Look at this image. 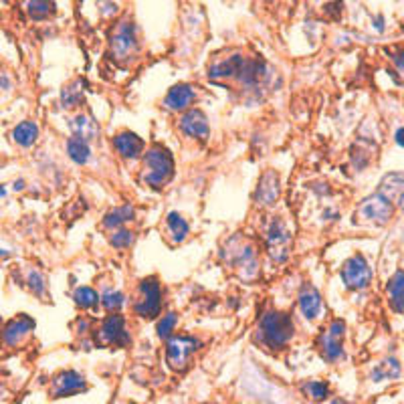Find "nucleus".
Returning a JSON list of instances; mask_svg holds the SVG:
<instances>
[{
	"label": "nucleus",
	"mask_w": 404,
	"mask_h": 404,
	"mask_svg": "<svg viewBox=\"0 0 404 404\" xmlns=\"http://www.w3.org/2000/svg\"><path fill=\"white\" fill-rule=\"evenodd\" d=\"M343 336H345V323L342 320H334L318 338L320 352L327 362H338L343 358Z\"/></svg>",
	"instance_id": "obj_11"
},
{
	"label": "nucleus",
	"mask_w": 404,
	"mask_h": 404,
	"mask_svg": "<svg viewBox=\"0 0 404 404\" xmlns=\"http://www.w3.org/2000/svg\"><path fill=\"white\" fill-rule=\"evenodd\" d=\"M196 101V89L188 83H178L172 89H168L162 105L168 111H186Z\"/></svg>",
	"instance_id": "obj_16"
},
{
	"label": "nucleus",
	"mask_w": 404,
	"mask_h": 404,
	"mask_svg": "<svg viewBox=\"0 0 404 404\" xmlns=\"http://www.w3.org/2000/svg\"><path fill=\"white\" fill-rule=\"evenodd\" d=\"M134 311L146 318L154 320L162 311V287L158 277H146L138 285V300L134 302Z\"/></svg>",
	"instance_id": "obj_6"
},
{
	"label": "nucleus",
	"mask_w": 404,
	"mask_h": 404,
	"mask_svg": "<svg viewBox=\"0 0 404 404\" xmlns=\"http://www.w3.org/2000/svg\"><path fill=\"white\" fill-rule=\"evenodd\" d=\"M24 10L33 20H45L55 15V4L51 0H26Z\"/></svg>",
	"instance_id": "obj_28"
},
{
	"label": "nucleus",
	"mask_w": 404,
	"mask_h": 404,
	"mask_svg": "<svg viewBox=\"0 0 404 404\" xmlns=\"http://www.w3.org/2000/svg\"><path fill=\"white\" fill-rule=\"evenodd\" d=\"M10 138L20 148H31L39 140V125L35 121H20L10 132Z\"/></svg>",
	"instance_id": "obj_23"
},
{
	"label": "nucleus",
	"mask_w": 404,
	"mask_h": 404,
	"mask_svg": "<svg viewBox=\"0 0 404 404\" xmlns=\"http://www.w3.org/2000/svg\"><path fill=\"white\" fill-rule=\"evenodd\" d=\"M178 130L182 136L192 140H206L210 134L208 118L202 109H186L178 120Z\"/></svg>",
	"instance_id": "obj_12"
},
{
	"label": "nucleus",
	"mask_w": 404,
	"mask_h": 404,
	"mask_svg": "<svg viewBox=\"0 0 404 404\" xmlns=\"http://www.w3.org/2000/svg\"><path fill=\"white\" fill-rule=\"evenodd\" d=\"M263 239H265V251H267L271 261L281 265V263L289 259V255H291V233H289V228L283 222L281 217H273L271 221L267 222Z\"/></svg>",
	"instance_id": "obj_3"
},
{
	"label": "nucleus",
	"mask_w": 404,
	"mask_h": 404,
	"mask_svg": "<svg viewBox=\"0 0 404 404\" xmlns=\"http://www.w3.org/2000/svg\"><path fill=\"white\" fill-rule=\"evenodd\" d=\"M392 215H394V206L378 192L364 199L360 206L356 208V221L362 222V224H374V226L388 224Z\"/></svg>",
	"instance_id": "obj_7"
},
{
	"label": "nucleus",
	"mask_w": 404,
	"mask_h": 404,
	"mask_svg": "<svg viewBox=\"0 0 404 404\" xmlns=\"http://www.w3.org/2000/svg\"><path fill=\"white\" fill-rule=\"evenodd\" d=\"M176 323H178V316H176L174 311H170V313L162 316L160 320H158V323H156L158 338H162V340H168V338L172 336V332L176 329Z\"/></svg>",
	"instance_id": "obj_33"
},
{
	"label": "nucleus",
	"mask_w": 404,
	"mask_h": 404,
	"mask_svg": "<svg viewBox=\"0 0 404 404\" xmlns=\"http://www.w3.org/2000/svg\"><path fill=\"white\" fill-rule=\"evenodd\" d=\"M136 219V210L132 204H121V206H116L111 208L109 212H105L103 217V226L105 228H121L123 224L132 222Z\"/></svg>",
	"instance_id": "obj_24"
},
{
	"label": "nucleus",
	"mask_w": 404,
	"mask_h": 404,
	"mask_svg": "<svg viewBox=\"0 0 404 404\" xmlns=\"http://www.w3.org/2000/svg\"><path fill=\"white\" fill-rule=\"evenodd\" d=\"M85 390H87V382L75 370H63L53 378V384H51L53 398H67L73 394H81Z\"/></svg>",
	"instance_id": "obj_13"
},
{
	"label": "nucleus",
	"mask_w": 404,
	"mask_h": 404,
	"mask_svg": "<svg viewBox=\"0 0 404 404\" xmlns=\"http://www.w3.org/2000/svg\"><path fill=\"white\" fill-rule=\"evenodd\" d=\"M396 376H401V364H398V360H394V358L384 360V362L378 364L376 370L372 372V378H374L376 382L386 380V378H396Z\"/></svg>",
	"instance_id": "obj_31"
},
{
	"label": "nucleus",
	"mask_w": 404,
	"mask_h": 404,
	"mask_svg": "<svg viewBox=\"0 0 404 404\" xmlns=\"http://www.w3.org/2000/svg\"><path fill=\"white\" fill-rule=\"evenodd\" d=\"M394 140H396V143H398L401 148H404V127H401V130L394 134Z\"/></svg>",
	"instance_id": "obj_37"
},
{
	"label": "nucleus",
	"mask_w": 404,
	"mask_h": 404,
	"mask_svg": "<svg viewBox=\"0 0 404 404\" xmlns=\"http://www.w3.org/2000/svg\"><path fill=\"white\" fill-rule=\"evenodd\" d=\"M0 323H2V320H0Z\"/></svg>",
	"instance_id": "obj_43"
},
{
	"label": "nucleus",
	"mask_w": 404,
	"mask_h": 404,
	"mask_svg": "<svg viewBox=\"0 0 404 404\" xmlns=\"http://www.w3.org/2000/svg\"><path fill=\"white\" fill-rule=\"evenodd\" d=\"M244 61L247 59H242L241 55H233V57H228V59L219 61V63H215V65L210 67L208 75H210V79L215 81L239 79Z\"/></svg>",
	"instance_id": "obj_20"
},
{
	"label": "nucleus",
	"mask_w": 404,
	"mask_h": 404,
	"mask_svg": "<svg viewBox=\"0 0 404 404\" xmlns=\"http://www.w3.org/2000/svg\"><path fill=\"white\" fill-rule=\"evenodd\" d=\"M0 87L2 89H10V81L6 79V77H0Z\"/></svg>",
	"instance_id": "obj_40"
},
{
	"label": "nucleus",
	"mask_w": 404,
	"mask_h": 404,
	"mask_svg": "<svg viewBox=\"0 0 404 404\" xmlns=\"http://www.w3.org/2000/svg\"><path fill=\"white\" fill-rule=\"evenodd\" d=\"M69 127H71V134L75 138H81V140L95 141L100 138L98 123H95V120L91 116H87V114H79V116L71 118L69 120Z\"/></svg>",
	"instance_id": "obj_21"
},
{
	"label": "nucleus",
	"mask_w": 404,
	"mask_h": 404,
	"mask_svg": "<svg viewBox=\"0 0 404 404\" xmlns=\"http://www.w3.org/2000/svg\"><path fill=\"white\" fill-rule=\"evenodd\" d=\"M300 311L307 322H316L318 318H322L323 313V300L322 293L313 287V285H303L302 291H300Z\"/></svg>",
	"instance_id": "obj_18"
},
{
	"label": "nucleus",
	"mask_w": 404,
	"mask_h": 404,
	"mask_svg": "<svg viewBox=\"0 0 404 404\" xmlns=\"http://www.w3.org/2000/svg\"><path fill=\"white\" fill-rule=\"evenodd\" d=\"M235 247L233 251H224L222 255L228 259L231 265H235L239 269V275L242 279H255L257 273H259V261H257V253H255V247L251 242H239L231 241Z\"/></svg>",
	"instance_id": "obj_8"
},
{
	"label": "nucleus",
	"mask_w": 404,
	"mask_h": 404,
	"mask_svg": "<svg viewBox=\"0 0 404 404\" xmlns=\"http://www.w3.org/2000/svg\"><path fill=\"white\" fill-rule=\"evenodd\" d=\"M388 302L396 313H404V271H396L386 285Z\"/></svg>",
	"instance_id": "obj_22"
},
{
	"label": "nucleus",
	"mask_w": 404,
	"mask_h": 404,
	"mask_svg": "<svg viewBox=\"0 0 404 404\" xmlns=\"http://www.w3.org/2000/svg\"><path fill=\"white\" fill-rule=\"evenodd\" d=\"M95 340L100 345H116V348H125L130 345L132 338L127 332V323L121 313H111L101 322L100 329L95 334Z\"/></svg>",
	"instance_id": "obj_9"
},
{
	"label": "nucleus",
	"mask_w": 404,
	"mask_h": 404,
	"mask_svg": "<svg viewBox=\"0 0 404 404\" xmlns=\"http://www.w3.org/2000/svg\"><path fill=\"white\" fill-rule=\"evenodd\" d=\"M378 194H382L386 201L392 206L404 208V172H390L386 174L380 186H378Z\"/></svg>",
	"instance_id": "obj_19"
},
{
	"label": "nucleus",
	"mask_w": 404,
	"mask_h": 404,
	"mask_svg": "<svg viewBox=\"0 0 404 404\" xmlns=\"http://www.w3.org/2000/svg\"><path fill=\"white\" fill-rule=\"evenodd\" d=\"M111 146L116 150V154L123 158V160H138L143 154V140L134 132H120L114 136Z\"/></svg>",
	"instance_id": "obj_17"
},
{
	"label": "nucleus",
	"mask_w": 404,
	"mask_h": 404,
	"mask_svg": "<svg viewBox=\"0 0 404 404\" xmlns=\"http://www.w3.org/2000/svg\"><path fill=\"white\" fill-rule=\"evenodd\" d=\"M281 196V180L275 170H267L255 190V201L259 206H273Z\"/></svg>",
	"instance_id": "obj_15"
},
{
	"label": "nucleus",
	"mask_w": 404,
	"mask_h": 404,
	"mask_svg": "<svg viewBox=\"0 0 404 404\" xmlns=\"http://www.w3.org/2000/svg\"><path fill=\"white\" fill-rule=\"evenodd\" d=\"M33 329H35V320L29 318V316H24V313H20V316H17L15 320H10V322L0 329V340H2L4 345L15 348L22 340H26V336Z\"/></svg>",
	"instance_id": "obj_14"
},
{
	"label": "nucleus",
	"mask_w": 404,
	"mask_h": 404,
	"mask_svg": "<svg viewBox=\"0 0 404 404\" xmlns=\"http://www.w3.org/2000/svg\"><path fill=\"white\" fill-rule=\"evenodd\" d=\"M138 35H136V26L132 22H120L111 37H109V53L114 61L118 63H127L134 59V55L138 53Z\"/></svg>",
	"instance_id": "obj_5"
},
{
	"label": "nucleus",
	"mask_w": 404,
	"mask_h": 404,
	"mask_svg": "<svg viewBox=\"0 0 404 404\" xmlns=\"http://www.w3.org/2000/svg\"><path fill=\"white\" fill-rule=\"evenodd\" d=\"M166 228H168V235H170L172 242H182L190 235V224L180 212H168Z\"/></svg>",
	"instance_id": "obj_25"
},
{
	"label": "nucleus",
	"mask_w": 404,
	"mask_h": 404,
	"mask_svg": "<svg viewBox=\"0 0 404 404\" xmlns=\"http://www.w3.org/2000/svg\"><path fill=\"white\" fill-rule=\"evenodd\" d=\"M134 239H136V235L130 231V228H116V233L109 237V242H111V247H116V249H130L132 244H134Z\"/></svg>",
	"instance_id": "obj_35"
},
{
	"label": "nucleus",
	"mask_w": 404,
	"mask_h": 404,
	"mask_svg": "<svg viewBox=\"0 0 404 404\" xmlns=\"http://www.w3.org/2000/svg\"><path fill=\"white\" fill-rule=\"evenodd\" d=\"M295 336V325L289 313L285 311H277V309H269L265 311L257 325V342L263 348L271 350V352H279L287 343L293 340Z\"/></svg>",
	"instance_id": "obj_1"
},
{
	"label": "nucleus",
	"mask_w": 404,
	"mask_h": 404,
	"mask_svg": "<svg viewBox=\"0 0 404 404\" xmlns=\"http://www.w3.org/2000/svg\"><path fill=\"white\" fill-rule=\"evenodd\" d=\"M390 59L394 63V77L398 83H404V49H396L394 53L390 51Z\"/></svg>",
	"instance_id": "obj_36"
},
{
	"label": "nucleus",
	"mask_w": 404,
	"mask_h": 404,
	"mask_svg": "<svg viewBox=\"0 0 404 404\" xmlns=\"http://www.w3.org/2000/svg\"><path fill=\"white\" fill-rule=\"evenodd\" d=\"M302 390L305 392L307 398L318 401V403H322V401H325L329 396V386L323 382V380H309V382L303 384Z\"/></svg>",
	"instance_id": "obj_32"
},
{
	"label": "nucleus",
	"mask_w": 404,
	"mask_h": 404,
	"mask_svg": "<svg viewBox=\"0 0 404 404\" xmlns=\"http://www.w3.org/2000/svg\"><path fill=\"white\" fill-rule=\"evenodd\" d=\"M67 154H69V158L75 164L83 166V164H87V162L91 160V146H89V141L71 136L67 140Z\"/></svg>",
	"instance_id": "obj_27"
},
{
	"label": "nucleus",
	"mask_w": 404,
	"mask_h": 404,
	"mask_svg": "<svg viewBox=\"0 0 404 404\" xmlns=\"http://www.w3.org/2000/svg\"><path fill=\"white\" fill-rule=\"evenodd\" d=\"M100 295L95 289L91 287H77L75 293H73V302L79 309H95L100 305Z\"/></svg>",
	"instance_id": "obj_29"
},
{
	"label": "nucleus",
	"mask_w": 404,
	"mask_h": 404,
	"mask_svg": "<svg viewBox=\"0 0 404 404\" xmlns=\"http://www.w3.org/2000/svg\"><path fill=\"white\" fill-rule=\"evenodd\" d=\"M26 287L37 295V297H49V285H47V277L37 271V269H33V271H29V275H26Z\"/></svg>",
	"instance_id": "obj_30"
},
{
	"label": "nucleus",
	"mask_w": 404,
	"mask_h": 404,
	"mask_svg": "<svg viewBox=\"0 0 404 404\" xmlns=\"http://www.w3.org/2000/svg\"><path fill=\"white\" fill-rule=\"evenodd\" d=\"M201 350V340L194 336H170L166 340V364L174 372H184L192 356Z\"/></svg>",
	"instance_id": "obj_4"
},
{
	"label": "nucleus",
	"mask_w": 404,
	"mask_h": 404,
	"mask_svg": "<svg viewBox=\"0 0 404 404\" xmlns=\"http://www.w3.org/2000/svg\"><path fill=\"white\" fill-rule=\"evenodd\" d=\"M85 98V89H83V81H71L69 85H65L61 89V105L63 109H73L79 107Z\"/></svg>",
	"instance_id": "obj_26"
},
{
	"label": "nucleus",
	"mask_w": 404,
	"mask_h": 404,
	"mask_svg": "<svg viewBox=\"0 0 404 404\" xmlns=\"http://www.w3.org/2000/svg\"><path fill=\"white\" fill-rule=\"evenodd\" d=\"M323 217H325L327 221H336V219H338V212H336V210H325Z\"/></svg>",
	"instance_id": "obj_38"
},
{
	"label": "nucleus",
	"mask_w": 404,
	"mask_h": 404,
	"mask_svg": "<svg viewBox=\"0 0 404 404\" xmlns=\"http://www.w3.org/2000/svg\"><path fill=\"white\" fill-rule=\"evenodd\" d=\"M100 303L105 307V311H114L120 313V309L125 305V295L121 291H105Z\"/></svg>",
	"instance_id": "obj_34"
},
{
	"label": "nucleus",
	"mask_w": 404,
	"mask_h": 404,
	"mask_svg": "<svg viewBox=\"0 0 404 404\" xmlns=\"http://www.w3.org/2000/svg\"><path fill=\"white\" fill-rule=\"evenodd\" d=\"M174 176V158L172 154L160 146H152L146 154H143V174L141 180L146 182L150 188L160 190Z\"/></svg>",
	"instance_id": "obj_2"
},
{
	"label": "nucleus",
	"mask_w": 404,
	"mask_h": 404,
	"mask_svg": "<svg viewBox=\"0 0 404 404\" xmlns=\"http://www.w3.org/2000/svg\"><path fill=\"white\" fill-rule=\"evenodd\" d=\"M342 281L352 291H362L372 283V267L366 261V257L356 253L352 255L342 267Z\"/></svg>",
	"instance_id": "obj_10"
},
{
	"label": "nucleus",
	"mask_w": 404,
	"mask_h": 404,
	"mask_svg": "<svg viewBox=\"0 0 404 404\" xmlns=\"http://www.w3.org/2000/svg\"><path fill=\"white\" fill-rule=\"evenodd\" d=\"M10 253H13V251H10L8 247H4V244L0 242V259H4V257H8Z\"/></svg>",
	"instance_id": "obj_39"
},
{
	"label": "nucleus",
	"mask_w": 404,
	"mask_h": 404,
	"mask_svg": "<svg viewBox=\"0 0 404 404\" xmlns=\"http://www.w3.org/2000/svg\"><path fill=\"white\" fill-rule=\"evenodd\" d=\"M4 196H6V186H4V184H0V201H2Z\"/></svg>",
	"instance_id": "obj_42"
},
{
	"label": "nucleus",
	"mask_w": 404,
	"mask_h": 404,
	"mask_svg": "<svg viewBox=\"0 0 404 404\" xmlns=\"http://www.w3.org/2000/svg\"><path fill=\"white\" fill-rule=\"evenodd\" d=\"M22 188H24V180L15 182V190H17V192H19V190H22Z\"/></svg>",
	"instance_id": "obj_41"
}]
</instances>
